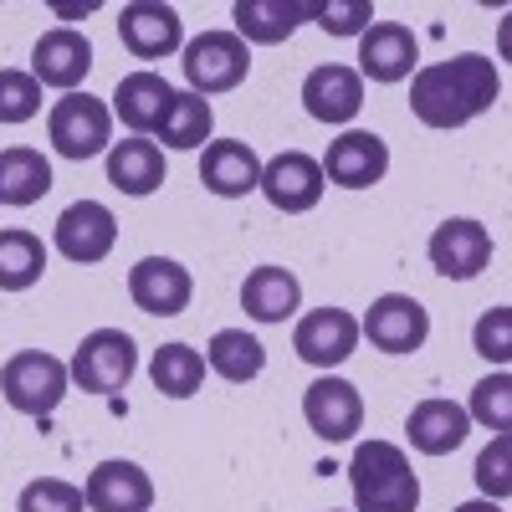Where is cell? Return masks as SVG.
Returning a JSON list of instances; mask_svg holds the SVG:
<instances>
[{
  "instance_id": "9c48e42d",
  "label": "cell",
  "mask_w": 512,
  "mask_h": 512,
  "mask_svg": "<svg viewBox=\"0 0 512 512\" xmlns=\"http://www.w3.org/2000/svg\"><path fill=\"white\" fill-rule=\"evenodd\" d=\"M431 267L451 282H472L492 267V231L472 216H451L431 231Z\"/></svg>"
},
{
  "instance_id": "6da1fadb",
  "label": "cell",
  "mask_w": 512,
  "mask_h": 512,
  "mask_svg": "<svg viewBox=\"0 0 512 512\" xmlns=\"http://www.w3.org/2000/svg\"><path fill=\"white\" fill-rule=\"evenodd\" d=\"M502 98L497 62L482 52H461L451 62L415 67L410 77V113L425 128H466Z\"/></svg>"
},
{
  "instance_id": "44dd1931",
  "label": "cell",
  "mask_w": 512,
  "mask_h": 512,
  "mask_svg": "<svg viewBox=\"0 0 512 512\" xmlns=\"http://www.w3.org/2000/svg\"><path fill=\"white\" fill-rule=\"evenodd\" d=\"M313 11L318 6H303V0H236V11H231V21H236V36L246 41H256V47H277V41H287L303 21H313Z\"/></svg>"
},
{
  "instance_id": "e575fe53",
  "label": "cell",
  "mask_w": 512,
  "mask_h": 512,
  "mask_svg": "<svg viewBox=\"0 0 512 512\" xmlns=\"http://www.w3.org/2000/svg\"><path fill=\"white\" fill-rule=\"evenodd\" d=\"M512 436L502 431V436H492V446L477 456V487H482V497H492V502H507V492H512Z\"/></svg>"
},
{
  "instance_id": "7402d4cb",
  "label": "cell",
  "mask_w": 512,
  "mask_h": 512,
  "mask_svg": "<svg viewBox=\"0 0 512 512\" xmlns=\"http://www.w3.org/2000/svg\"><path fill=\"white\" fill-rule=\"evenodd\" d=\"M405 431L420 456H451L466 441V431H472V415L456 400H420L405 420Z\"/></svg>"
},
{
  "instance_id": "1f68e13d",
  "label": "cell",
  "mask_w": 512,
  "mask_h": 512,
  "mask_svg": "<svg viewBox=\"0 0 512 512\" xmlns=\"http://www.w3.org/2000/svg\"><path fill=\"white\" fill-rule=\"evenodd\" d=\"M16 512H88V497H82V487H72L62 477H36L21 487Z\"/></svg>"
},
{
  "instance_id": "5bb4252c",
  "label": "cell",
  "mask_w": 512,
  "mask_h": 512,
  "mask_svg": "<svg viewBox=\"0 0 512 512\" xmlns=\"http://www.w3.org/2000/svg\"><path fill=\"white\" fill-rule=\"evenodd\" d=\"M323 164V180L344 185V190H369L390 175V144L369 128H349L328 144V154L318 159Z\"/></svg>"
},
{
  "instance_id": "e0dca14e",
  "label": "cell",
  "mask_w": 512,
  "mask_h": 512,
  "mask_svg": "<svg viewBox=\"0 0 512 512\" xmlns=\"http://www.w3.org/2000/svg\"><path fill=\"white\" fill-rule=\"evenodd\" d=\"M93 72V41L72 31V26H57L36 41L31 52V77L41 88H62V93H77V82Z\"/></svg>"
},
{
  "instance_id": "5b68a950",
  "label": "cell",
  "mask_w": 512,
  "mask_h": 512,
  "mask_svg": "<svg viewBox=\"0 0 512 512\" xmlns=\"http://www.w3.org/2000/svg\"><path fill=\"white\" fill-rule=\"evenodd\" d=\"M47 134H52V149L62 159H93L103 149H113V108L93 93H62L52 103V118H47Z\"/></svg>"
},
{
  "instance_id": "9a60e30c",
  "label": "cell",
  "mask_w": 512,
  "mask_h": 512,
  "mask_svg": "<svg viewBox=\"0 0 512 512\" xmlns=\"http://www.w3.org/2000/svg\"><path fill=\"white\" fill-rule=\"evenodd\" d=\"M128 297H134V308H139V313L175 318V313L190 308L195 277H190V267L175 262V256H144V262L128 272Z\"/></svg>"
},
{
  "instance_id": "d6a6232c",
  "label": "cell",
  "mask_w": 512,
  "mask_h": 512,
  "mask_svg": "<svg viewBox=\"0 0 512 512\" xmlns=\"http://www.w3.org/2000/svg\"><path fill=\"white\" fill-rule=\"evenodd\" d=\"M41 113V82L31 72L0 67V123H26Z\"/></svg>"
},
{
  "instance_id": "8d00e7d4",
  "label": "cell",
  "mask_w": 512,
  "mask_h": 512,
  "mask_svg": "<svg viewBox=\"0 0 512 512\" xmlns=\"http://www.w3.org/2000/svg\"><path fill=\"white\" fill-rule=\"evenodd\" d=\"M456 512H502V502H492V497H477V502H461Z\"/></svg>"
},
{
  "instance_id": "4316f807",
  "label": "cell",
  "mask_w": 512,
  "mask_h": 512,
  "mask_svg": "<svg viewBox=\"0 0 512 512\" xmlns=\"http://www.w3.org/2000/svg\"><path fill=\"white\" fill-rule=\"evenodd\" d=\"M205 364L216 369L226 384H251L256 374L267 369V349H262V338L246 333V328H221L216 338H210V349H205Z\"/></svg>"
},
{
  "instance_id": "d6986e66",
  "label": "cell",
  "mask_w": 512,
  "mask_h": 512,
  "mask_svg": "<svg viewBox=\"0 0 512 512\" xmlns=\"http://www.w3.org/2000/svg\"><path fill=\"white\" fill-rule=\"evenodd\" d=\"M303 108L318 123H349L364 108V77L354 67H338V62L313 67L303 77Z\"/></svg>"
},
{
  "instance_id": "d4e9b609",
  "label": "cell",
  "mask_w": 512,
  "mask_h": 512,
  "mask_svg": "<svg viewBox=\"0 0 512 512\" xmlns=\"http://www.w3.org/2000/svg\"><path fill=\"white\" fill-rule=\"evenodd\" d=\"M169 82L159 77V72H128V77H118V93H113V113L134 128V139H144V134H154L159 128V118H164V108H169Z\"/></svg>"
},
{
  "instance_id": "f546056e",
  "label": "cell",
  "mask_w": 512,
  "mask_h": 512,
  "mask_svg": "<svg viewBox=\"0 0 512 512\" xmlns=\"http://www.w3.org/2000/svg\"><path fill=\"white\" fill-rule=\"evenodd\" d=\"M149 379L164 400H190L205 384V354L190 349V344H164V349H154Z\"/></svg>"
},
{
  "instance_id": "52a82bcc",
  "label": "cell",
  "mask_w": 512,
  "mask_h": 512,
  "mask_svg": "<svg viewBox=\"0 0 512 512\" xmlns=\"http://www.w3.org/2000/svg\"><path fill=\"white\" fill-rule=\"evenodd\" d=\"M359 338H369L379 354H415V349H425V338H431V313H425L410 292H384L359 318Z\"/></svg>"
},
{
  "instance_id": "ac0fdd59",
  "label": "cell",
  "mask_w": 512,
  "mask_h": 512,
  "mask_svg": "<svg viewBox=\"0 0 512 512\" xmlns=\"http://www.w3.org/2000/svg\"><path fill=\"white\" fill-rule=\"evenodd\" d=\"M415 57H420V47H415V31L410 26L374 21L359 36V67L354 72L369 77V82H400V77L415 72Z\"/></svg>"
},
{
  "instance_id": "2e32d148",
  "label": "cell",
  "mask_w": 512,
  "mask_h": 512,
  "mask_svg": "<svg viewBox=\"0 0 512 512\" xmlns=\"http://www.w3.org/2000/svg\"><path fill=\"white\" fill-rule=\"evenodd\" d=\"M82 497H88V512H149L154 482L139 461H98L82 482Z\"/></svg>"
},
{
  "instance_id": "d590c367",
  "label": "cell",
  "mask_w": 512,
  "mask_h": 512,
  "mask_svg": "<svg viewBox=\"0 0 512 512\" xmlns=\"http://www.w3.org/2000/svg\"><path fill=\"white\" fill-rule=\"evenodd\" d=\"M313 21L328 36H364L374 26V0H323L313 11Z\"/></svg>"
},
{
  "instance_id": "83f0119b",
  "label": "cell",
  "mask_w": 512,
  "mask_h": 512,
  "mask_svg": "<svg viewBox=\"0 0 512 512\" xmlns=\"http://www.w3.org/2000/svg\"><path fill=\"white\" fill-rule=\"evenodd\" d=\"M210 128H216V113L200 93H169V108L159 118V144L164 149H200L210 139Z\"/></svg>"
},
{
  "instance_id": "ffe728a7",
  "label": "cell",
  "mask_w": 512,
  "mask_h": 512,
  "mask_svg": "<svg viewBox=\"0 0 512 512\" xmlns=\"http://www.w3.org/2000/svg\"><path fill=\"white\" fill-rule=\"evenodd\" d=\"M200 185L221 200H241L262 185V159H256V149L241 144V139H216V144H205Z\"/></svg>"
},
{
  "instance_id": "4fadbf2b",
  "label": "cell",
  "mask_w": 512,
  "mask_h": 512,
  "mask_svg": "<svg viewBox=\"0 0 512 512\" xmlns=\"http://www.w3.org/2000/svg\"><path fill=\"white\" fill-rule=\"evenodd\" d=\"M52 241H57V251L67 256V262L93 267V262H103V256L113 251L118 221H113V210H108L103 200H72L62 216H57Z\"/></svg>"
},
{
  "instance_id": "484cf974",
  "label": "cell",
  "mask_w": 512,
  "mask_h": 512,
  "mask_svg": "<svg viewBox=\"0 0 512 512\" xmlns=\"http://www.w3.org/2000/svg\"><path fill=\"white\" fill-rule=\"evenodd\" d=\"M52 190V164L31 144L0 149V205H36Z\"/></svg>"
},
{
  "instance_id": "f1b7e54d",
  "label": "cell",
  "mask_w": 512,
  "mask_h": 512,
  "mask_svg": "<svg viewBox=\"0 0 512 512\" xmlns=\"http://www.w3.org/2000/svg\"><path fill=\"white\" fill-rule=\"evenodd\" d=\"M41 272H47V246H41V236H31L21 226L0 231V292H26L41 282Z\"/></svg>"
},
{
  "instance_id": "603a6c76",
  "label": "cell",
  "mask_w": 512,
  "mask_h": 512,
  "mask_svg": "<svg viewBox=\"0 0 512 512\" xmlns=\"http://www.w3.org/2000/svg\"><path fill=\"white\" fill-rule=\"evenodd\" d=\"M241 308L256 323H287L297 308H303V282H297L287 267H256L241 282Z\"/></svg>"
},
{
  "instance_id": "7a4b0ae2",
  "label": "cell",
  "mask_w": 512,
  "mask_h": 512,
  "mask_svg": "<svg viewBox=\"0 0 512 512\" xmlns=\"http://www.w3.org/2000/svg\"><path fill=\"white\" fill-rule=\"evenodd\" d=\"M349 487H354V512H415L420 507V477L395 441H359L349 456Z\"/></svg>"
},
{
  "instance_id": "30bf717a",
  "label": "cell",
  "mask_w": 512,
  "mask_h": 512,
  "mask_svg": "<svg viewBox=\"0 0 512 512\" xmlns=\"http://www.w3.org/2000/svg\"><path fill=\"white\" fill-rule=\"evenodd\" d=\"M292 349L313 369H338L344 359H354L359 349V318L349 308H313L308 318H297L292 328Z\"/></svg>"
},
{
  "instance_id": "836d02e7",
  "label": "cell",
  "mask_w": 512,
  "mask_h": 512,
  "mask_svg": "<svg viewBox=\"0 0 512 512\" xmlns=\"http://www.w3.org/2000/svg\"><path fill=\"white\" fill-rule=\"evenodd\" d=\"M472 349H477L487 364H497V369L512 359V308H507V303H497V308H487V313L477 318Z\"/></svg>"
},
{
  "instance_id": "8fae6325",
  "label": "cell",
  "mask_w": 512,
  "mask_h": 512,
  "mask_svg": "<svg viewBox=\"0 0 512 512\" xmlns=\"http://www.w3.org/2000/svg\"><path fill=\"white\" fill-rule=\"evenodd\" d=\"M118 36L123 47L139 62H164L185 47V21L175 6H159V0H134V6L118 11Z\"/></svg>"
},
{
  "instance_id": "8992f818",
  "label": "cell",
  "mask_w": 512,
  "mask_h": 512,
  "mask_svg": "<svg viewBox=\"0 0 512 512\" xmlns=\"http://www.w3.org/2000/svg\"><path fill=\"white\" fill-rule=\"evenodd\" d=\"M251 72V47L236 31H200L195 41H185V77L190 93L210 98V93H231L241 88Z\"/></svg>"
},
{
  "instance_id": "4dcf8cb0",
  "label": "cell",
  "mask_w": 512,
  "mask_h": 512,
  "mask_svg": "<svg viewBox=\"0 0 512 512\" xmlns=\"http://www.w3.org/2000/svg\"><path fill=\"white\" fill-rule=\"evenodd\" d=\"M466 415L472 420H482L487 431H512V374L507 369H497V374H487L477 390H472V405H466Z\"/></svg>"
},
{
  "instance_id": "277c9868",
  "label": "cell",
  "mask_w": 512,
  "mask_h": 512,
  "mask_svg": "<svg viewBox=\"0 0 512 512\" xmlns=\"http://www.w3.org/2000/svg\"><path fill=\"white\" fill-rule=\"evenodd\" d=\"M134 369H139V344L123 328H93L77 344L72 364H67L72 384H77V390H88V395H118V390H128Z\"/></svg>"
},
{
  "instance_id": "3957f363",
  "label": "cell",
  "mask_w": 512,
  "mask_h": 512,
  "mask_svg": "<svg viewBox=\"0 0 512 512\" xmlns=\"http://www.w3.org/2000/svg\"><path fill=\"white\" fill-rule=\"evenodd\" d=\"M72 390V374L57 354H41V349H21L0 364V395H6L11 410L21 415H52Z\"/></svg>"
},
{
  "instance_id": "cb8c5ba5",
  "label": "cell",
  "mask_w": 512,
  "mask_h": 512,
  "mask_svg": "<svg viewBox=\"0 0 512 512\" xmlns=\"http://www.w3.org/2000/svg\"><path fill=\"white\" fill-rule=\"evenodd\" d=\"M108 185H113L118 195H134V200L154 195V190L164 185V149L149 144V139H123V144H113V149H108Z\"/></svg>"
},
{
  "instance_id": "7c38bea8",
  "label": "cell",
  "mask_w": 512,
  "mask_h": 512,
  "mask_svg": "<svg viewBox=\"0 0 512 512\" xmlns=\"http://www.w3.org/2000/svg\"><path fill=\"white\" fill-rule=\"evenodd\" d=\"M323 185H328L323 164L303 149H287V154L262 164V185L256 190H262L272 200V210H282V216H303V210H313L323 200Z\"/></svg>"
},
{
  "instance_id": "ba28073f",
  "label": "cell",
  "mask_w": 512,
  "mask_h": 512,
  "mask_svg": "<svg viewBox=\"0 0 512 512\" xmlns=\"http://www.w3.org/2000/svg\"><path fill=\"white\" fill-rule=\"evenodd\" d=\"M303 420H308V431L318 441H328V446L354 441L359 425H364V395H359V384L338 379V374L313 379L308 395H303Z\"/></svg>"
}]
</instances>
